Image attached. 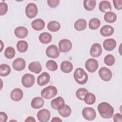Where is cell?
I'll list each match as a JSON object with an SVG mask.
<instances>
[{"mask_svg":"<svg viewBox=\"0 0 122 122\" xmlns=\"http://www.w3.org/2000/svg\"><path fill=\"white\" fill-rule=\"evenodd\" d=\"M97 109L100 115L103 118L110 119L113 116L114 109L108 102H102L100 103L98 105Z\"/></svg>","mask_w":122,"mask_h":122,"instance_id":"1","label":"cell"},{"mask_svg":"<svg viewBox=\"0 0 122 122\" xmlns=\"http://www.w3.org/2000/svg\"><path fill=\"white\" fill-rule=\"evenodd\" d=\"M73 76L75 81L81 85L85 84L88 81V76L87 73L81 68H78L76 69Z\"/></svg>","mask_w":122,"mask_h":122,"instance_id":"2","label":"cell"},{"mask_svg":"<svg viewBox=\"0 0 122 122\" xmlns=\"http://www.w3.org/2000/svg\"><path fill=\"white\" fill-rule=\"evenodd\" d=\"M57 92L58 91L55 86L49 85L41 91V94L42 97L46 99H50L54 97L57 95Z\"/></svg>","mask_w":122,"mask_h":122,"instance_id":"3","label":"cell"},{"mask_svg":"<svg viewBox=\"0 0 122 122\" xmlns=\"http://www.w3.org/2000/svg\"><path fill=\"white\" fill-rule=\"evenodd\" d=\"M38 13V8L34 3H29L25 8V14L29 19H32L35 17Z\"/></svg>","mask_w":122,"mask_h":122,"instance_id":"4","label":"cell"},{"mask_svg":"<svg viewBox=\"0 0 122 122\" xmlns=\"http://www.w3.org/2000/svg\"><path fill=\"white\" fill-rule=\"evenodd\" d=\"M83 117L88 121H93L96 117L95 110L92 107H85L82 111Z\"/></svg>","mask_w":122,"mask_h":122,"instance_id":"5","label":"cell"},{"mask_svg":"<svg viewBox=\"0 0 122 122\" xmlns=\"http://www.w3.org/2000/svg\"><path fill=\"white\" fill-rule=\"evenodd\" d=\"M35 78L33 75L30 73L24 74L21 78V83L23 86L26 88L32 87L35 83Z\"/></svg>","mask_w":122,"mask_h":122,"instance_id":"6","label":"cell"},{"mask_svg":"<svg viewBox=\"0 0 122 122\" xmlns=\"http://www.w3.org/2000/svg\"><path fill=\"white\" fill-rule=\"evenodd\" d=\"M46 54L49 58L56 59L60 55V50L56 45L51 44L47 48Z\"/></svg>","mask_w":122,"mask_h":122,"instance_id":"7","label":"cell"},{"mask_svg":"<svg viewBox=\"0 0 122 122\" xmlns=\"http://www.w3.org/2000/svg\"><path fill=\"white\" fill-rule=\"evenodd\" d=\"M98 74L102 80L105 81H110L112 78V71L109 69L105 67L100 68Z\"/></svg>","mask_w":122,"mask_h":122,"instance_id":"8","label":"cell"},{"mask_svg":"<svg viewBox=\"0 0 122 122\" xmlns=\"http://www.w3.org/2000/svg\"><path fill=\"white\" fill-rule=\"evenodd\" d=\"M85 66L86 70L89 72L93 73L97 70L99 63L98 61L95 59L91 58L86 61Z\"/></svg>","mask_w":122,"mask_h":122,"instance_id":"9","label":"cell"},{"mask_svg":"<svg viewBox=\"0 0 122 122\" xmlns=\"http://www.w3.org/2000/svg\"><path fill=\"white\" fill-rule=\"evenodd\" d=\"M59 47L60 51L65 53L71 50L72 43L68 39H62L59 42Z\"/></svg>","mask_w":122,"mask_h":122,"instance_id":"10","label":"cell"},{"mask_svg":"<svg viewBox=\"0 0 122 122\" xmlns=\"http://www.w3.org/2000/svg\"><path fill=\"white\" fill-rule=\"evenodd\" d=\"M37 117L39 121L41 122H47L50 120L51 112L48 109H43L38 111Z\"/></svg>","mask_w":122,"mask_h":122,"instance_id":"11","label":"cell"},{"mask_svg":"<svg viewBox=\"0 0 122 122\" xmlns=\"http://www.w3.org/2000/svg\"><path fill=\"white\" fill-rule=\"evenodd\" d=\"M102 46L98 43L93 44L91 48L90 53L92 57L97 58L99 57L102 53Z\"/></svg>","mask_w":122,"mask_h":122,"instance_id":"12","label":"cell"},{"mask_svg":"<svg viewBox=\"0 0 122 122\" xmlns=\"http://www.w3.org/2000/svg\"><path fill=\"white\" fill-rule=\"evenodd\" d=\"M26 66V61L24 59L21 58L16 59L12 62V67L13 69L17 71H21L23 70Z\"/></svg>","mask_w":122,"mask_h":122,"instance_id":"13","label":"cell"},{"mask_svg":"<svg viewBox=\"0 0 122 122\" xmlns=\"http://www.w3.org/2000/svg\"><path fill=\"white\" fill-rule=\"evenodd\" d=\"M50 80V76L49 74L46 72H43L38 77L37 82L39 85L43 86L48 84Z\"/></svg>","mask_w":122,"mask_h":122,"instance_id":"14","label":"cell"},{"mask_svg":"<svg viewBox=\"0 0 122 122\" xmlns=\"http://www.w3.org/2000/svg\"><path fill=\"white\" fill-rule=\"evenodd\" d=\"M23 97V92L20 88L14 89L10 93L11 99L15 102H18L22 99Z\"/></svg>","mask_w":122,"mask_h":122,"instance_id":"15","label":"cell"},{"mask_svg":"<svg viewBox=\"0 0 122 122\" xmlns=\"http://www.w3.org/2000/svg\"><path fill=\"white\" fill-rule=\"evenodd\" d=\"M51 107L55 110H59L65 105V102L61 97H58L53 99L51 102Z\"/></svg>","mask_w":122,"mask_h":122,"instance_id":"16","label":"cell"},{"mask_svg":"<svg viewBox=\"0 0 122 122\" xmlns=\"http://www.w3.org/2000/svg\"><path fill=\"white\" fill-rule=\"evenodd\" d=\"M15 35L20 39H23L26 37L28 34V29L24 26L17 27L14 31Z\"/></svg>","mask_w":122,"mask_h":122,"instance_id":"17","label":"cell"},{"mask_svg":"<svg viewBox=\"0 0 122 122\" xmlns=\"http://www.w3.org/2000/svg\"><path fill=\"white\" fill-rule=\"evenodd\" d=\"M116 46V41L113 39H107L104 40L103 42L104 49L108 51L113 50Z\"/></svg>","mask_w":122,"mask_h":122,"instance_id":"18","label":"cell"},{"mask_svg":"<svg viewBox=\"0 0 122 122\" xmlns=\"http://www.w3.org/2000/svg\"><path fill=\"white\" fill-rule=\"evenodd\" d=\"M100 32L102 36L104 37H109L113 34L114 29L112 26L105 25L101 28Z\"/></svg>","mask_w":122,"mask_h":122,"instance_id":"19","label":"cell"},{"mask_svg":"<svg viewBox=\"0 0 122 122\" xmlns=\"http://www.w3.org/2000/svg\"><path fill=\"white\" fill-rule=\"evenodd\" d=\"M99 10L103 13H107L111 11L112 5L110 2L108 0L101 1L99 5Z\"/></svg>","mask_w":122,"mask_h":122,"instance_id":"20","label":"cell"},{"mask_svg":"<svg viewBox=\"0 0 122 122\" xmlns=\"http://www.w3.org/2000/svg\"><path fill=\"white\" fill-rule=\"evenodd\" d=\"M31 25L32 28L34 30L39 31L44 29L45 23L43 20L41 19H37L32 21Z\"/></svg>","mask_w":122,"mask_h":122,"instance_id":"21","label":"cell"},{"mask_svg":"<svg viewBox=\"0 0 122 122\" xmlns=\"http://www.w3.org/2000/svg\"><path fill=\"white\" fill-rule=\"evenodd\" d=\"M29 70L36 74H38L41 71L42 67L40 62L38 61H33L30 63L28 66Z\"/></svg>","mask_w":122,"mask_h":122,"instance_id":"22","label":"cell"},{"mask_svg":"<svg viewBox=\"0 0 122 122\" xmlns=\"http://www.w3.org/2000/svg\"><path fill=\"white\" fill-rule=\"evenodd\" d=\"M87 23L86 20L83 19H80L77 20L74 24L75 29L79 31L84 30L87 27Z\"/></svg>","mask_w":122,"mask_h":122,"instance_id":"23","label":"cell"},{"mask_svg":"<svg viewBox=\"0 0 122 122\" xmlns=\"http://www.w3.org/2000/svg\"><path fill=\"white\" fill-rule=\"evenodd\" d=\"M44 103V100L41 97L34 98L31 102V106L33 109H38L41 108Z\"/></svg>","mask_w":122,"mask_h":122,"instance_id":"24","label":"cell"},{"mask_svg":"<svg viewBox=\"0 0 122 122\" xmlns=\"http://www.w3.org/2000/svg\"><path fill=\"white\" fill-rule=\"evenodd\" d=\"M73 70L72 64L67 61H63L61 64V70L65 73H69Z\"/></svg>","mask_w":122,"mask_h":122,"instance_id":"25","label":"cell"},{"mask_svg":"<svg viewBox=\"0 0 122 122\" xmlns=\"http://www.w3.org/2000/svg\"><path fill=\"white\" fill-rule=\"evenodd\" d=\"M40 42L43 44H48L52 40V36L48 32L41 33L39 36Z\"/></svg>","mask_w":122,"mask_h":122,"instance_id":"26","label":"cell"},{"mask_svg":"<svg viewBox=\"0 0 122 122\" xmlns=\"http://www.w3.org/2000/svg\"><path fill=\"white\" fill-rule=\"evenodd\" d=\"M59 114L63 117H68L70 116L71 113V107L66 104H65L61 108L58 110Z\"/></svg>","mask_w":122,"mask_h":122,"instance_id":"27","label":"cell"},{"mask_svg":"<svg viewBox=\"0 0 122 122\" xmlns=\"http://www.w3.org/2000/svg\"><path fill=\"white\" fill-rule=\"evenodd\" d=\"M61 28L60 23L56 20L50 21L47 25L48 29L51 32H56L58 31Z\"/></svg>","mask_w":122,"mask_h":122,"instance_id":"28","label":"cell"},{"mask_svg":"<svg viewBox=\"0 0 122 122\" xmlns=\"http://www.w3.org/2000/svg\"><path fill=\"white\" fill-rule=\"evenodd\" d=\"M117 19V15L115 13L110 11L106 13L104 15V20L108 23H112L114 22Z\"/></svg>","mask_w":122,"mask_h":122,"instance_id":"29","label":"cell"},{"mask_svg":"<svg viewBox=\"0 0 122 122\" xmlns=\"http://www.w3.org/2000/svg\"><path fill=\"white\" fill-rule=\"evenodd\" d=\"M96 4L95 0H85L83 1V7L88 11L92 10L95 8Z\"/></svg>","mask_w":122,"mask_h":122,"instance_id":"30","label":"cell"},{"mask_svg":"<svg viewBox=\"0 0 122 122\" xmlns=\"http://www.w3.org/2000/svg\"><path fill=\"white\" fill-rule=\"evenodd\" d=\"M28 48V44L25 41L20 40L17 43V49L20 52L23 53L26 52Z\"/></svg>","mask_w":122,"mask_h":122,"instance_id":"31","label":"cell"},{"mask_svg":"<svg viewBox=\"0 0 122 122\" xmlns=\"http://www.w3.org/2000/svg\"><path fill=\"white\" fill-rule=\"evenodd\" d=\"M11 69L10 66L6 64H2L0 66V75L2 77H5L10 74Z\"/></svg>","mask_w":122,"mask_h":122,"instance_id":"32","label":"cell"},{"mask_svg":"<svg viewBox=\"0 0 122 122\" xmlns=\"http://www.w3.org/2000/svg\"><path fill=\"white\" fill-rule=\"evenodd\" d=\"M101 25V21L97 18L91 19L89 22V27L92 30H95L99 28Z\"/></svg>","mask_w":122,"mask_h":122,"instance_id":"33","label":"cell"},{"mask_svg":"<svg viewBox=\"0 0 122 122\" xmlns=\"http://www.w3.org/2000/svg\"><path fill=\"white\" fill-rule=\"evenodd\" d=\"M84 101L87 104L92 105L95 103L96 101V97L92 93L88 92L85 95Z\"/></svg>","mask_w":122,"mask_h":122,"instance_id":"34","label":"cell"},{"mask_svg":"<svg viewBox=\"0 0 122 122\" xmlns=\"http://www.w3.org/2000/svg\"><path fill=\"white\" fill-rule=\"evenodd\" d=\"M15 50L12 47H8L4 51L5 56L9 59H12L15 55Z\"/></svg>","mask_w":122,"mask_h":122,"instance_id":"35","label":"cell"},{"mask_svg":"<svg viewBox=\"0 0 122 122\" xmlns=\"http://www.w3.org/2000/svg\"><path fill=\"white\" fill-rule=\"evenodd\" d=\"M88 92V91L85 88H80L77 90L76 92V96L77 98L81 101H84V98L86 94Z\"/></svg>","mask_w":122,"mask_h":122,"instance_id":"36","label":"cell"},{"mask_svg":"<svg viewBox=\"0 0 122 122\" xmlns=\"http://www.w3.org/2000/svg\"><path fill=\"white\" fill-rule=\"evenodd\" d=\"M46 67L47 69L51 71H55L58 69V65L56 61L51 60L47 61L46 63Z\"/></svg>","mask_w":122,"mask_h":122,"instance_id":"37","label":"cell"},{"mask_svg":"<svg viewBox=\"0 0 122 122\" xmlns=\"http://www.w3.org/2000/svg\"><path fill=\"white\" fill-rule=\"evenodd\" d=\"M115 58L111 54H107L106 55L104 58V63L109 66H112L115 63Z\"/></svg>","mask_w":122,"mask_h":122,"instance_id":"38","label":"cell"},{"mask_svg":"<svg viewBox=\"0 0 122 122\" xmlns=\"http://www.w3.org/2000/svg\"><path fill=\"white\" fill-rule=\"evenodd\" d=\"M8 7L6 3L1 2L0 3V15L1 16L5 15L8 11Z\"/></svg>","mask_w":122,"mask_h":122,"instance_id":"39","label":"cell"},{"mask_svg":"<svg viewBox=\"0 0 122 122\" xmlns=\"http://www.w3.org/2000/svg\"><path fill=\"white\" fill-rule=\"evenodd\" d=\"M60 3L59 0H48V5L52 8H55L58 6Z\"/></svg>","mask_w":122,"mask_h":122,"instance_id":"40","label":"cell"},{"mask_svg":"<svg viewBox=\"0 0 122 122\" xmlns=\"http://www.w3.org/2000/svg\"><path fill=\"white\" fill-rule=\"evenodd\" d=\"M112 2L116 10H121L122 9V0H113Z\"/></svg>","mask_w":122,"mask_h":122,"instance_id":"41","label":"cell"},{"mask_svg":"<svg viewBox=\"0 0 122 122\" xmlns=\"http://www.w3.org/2000/svg\"><path fill=\"white\" fill-rule=\"evenodd\" d=\"M113 121L115 122H122V115L120 113H115L113 116Z\"/></svg>","mask_w":122,"mask_h":122,"instance_id":"42","label":"cell"},{"mask_svg":"<svg viewBox=\"0 0 122 122\" xmlns=\"http://www.w3.org/2000/svg\"><path fill=\"white\" fill-rule=\"evenodd\" d=\"M8 119V116L7 114L3 112H0V122H6Z\"/></svg>","mask_w":122,"mask_h":122,"instance_id":"43","label":"cell"},{"mask_svg":"<svg viewBox=\"0 0 122 122\" xmlns=\"http://www.w3.org/2000/svg\"><path fill=\"white\" fill-rule=\"evenodd\" d=\"M25 122H36V120L32 116L28 117L25 120Z\"/></svg>","mask_w":122,"mask_h":122,"instance_id":"44","label":"cell"},{"mask_svg":"<svg viewBox=\"0 0 122 122\" xmlns=\"http://www.w3.org/2000/svg\"><path fill=\"white\" fill-rule=\"evenodd\" d=\"M62 121L59 118V117H53L51 120V122H61Z\"/></svg>","mask_w":122,"mask_h":122,"instance_id":"45","label":"cell"},{"mask_svg":"<svg viewBox=\"0 0 122 122\" xmlns=\"http://www.w3.org/2000/svg\"><path fill=\"white\" fill-rule=\"evenodd\" d=\"M0 45H1V49H0V52L2 51V47L3 46V42L1 40H0Z\"/></svg>","mask_w":122,"mask_h":122,"instance_id":"46","label":"cell"}]
</instances>
